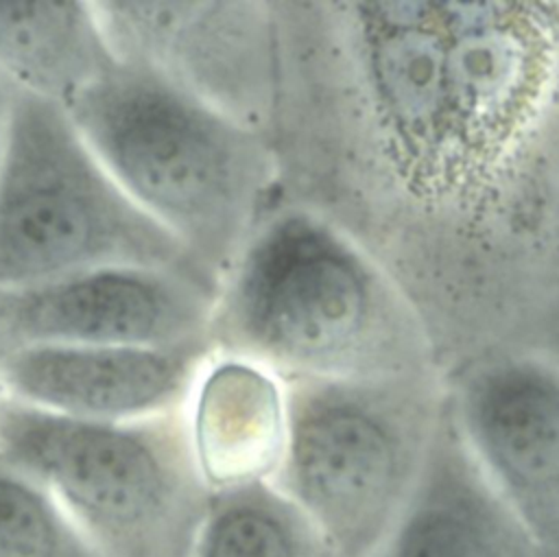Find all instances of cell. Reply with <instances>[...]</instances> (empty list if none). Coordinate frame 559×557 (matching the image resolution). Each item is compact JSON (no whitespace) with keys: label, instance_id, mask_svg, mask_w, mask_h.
<instances>
[{"label":"cell","instance_id":"8","mask_svg":"<svg viewBox=\"0 0 559 557\" xmlns=\"http://www.w3.org/2000/svg\"><path fill=\"white\" fill-rule=\"evenodd\" d=\"M445 406L542 557H559V365L537 354L487 356L452 378Z\"/></svg>","mask_w":559,"mask_h":557},{"label":"cell","instance_id":"13","mask_svg":"<svg viewBox=\"0 0 559 557\" xmlns=\"http://www.w3.org/2000/svg\"><path fill=\"white\" fill-rule=\"evenodd\" d=\"M118 61L94 2L0 0V72L63 107Z\"/></svg>","mask_w":559,"mask_h":557},{"label":"cell","instance_id":"4","mask_svg":"<svg viewBox=\"0 0 559 557\" xmlns=\"http://www.w3.org/2000/svg\"><path fill=\"white\" fill-rule=\"evenodd\" d=\"M284 382L286 441L271 483L336 557H373L415 491L445 389L421 371Z\"/></svg>","mask_w":559,"mask_h":557},{"label":"cell","instance_id":"9","mask_svg":"<svg viewBox=\"0 0 559 557\" xmlns=\"http://www.w3.org/2000/svg\"><path fill=\"white\" fill-rule=\"evenodd\" d=\"M216 295L218 288L207 282L157 266H100L0 291L4 347H170L210 341Z\"/></svg>","mask_w":559,"mask_h":557},{"label":"cell","instance_id":"14","mask_svg":"<svg viewBox=\"0 0 559 557\" xmlns=\"http://www.w3.org/2000/svg\"><path fill=\"white\" fill-rule=\"evenodd\" d=\"M192 557H336L271 481L216 489Z\"/></svg>","mask_w":559,"mask_h":557},{"label":"cell","instance_id":"12","mask_svg":"<svg viewBox=\"0 0 559 557\" xmlns=\"http://www.w3.org/2000/svg\"><path fill=\"white\" fill-rule=\"evenodd\" d=\"M186 424L212 491L271 481L286 441V382L251 358L214 349L186 402Z\"/></svg>","mask_w":559,"mask_h":557},{"label":"cell","instance_id":"6","mask_svg":"<svg viewBox=\"0 0 559 557\" xmlns=\"http://www.w3.org/2000/svg\"><path fill=\"white\" fill-rule=\"evenodd\" d=\"M100 266H157L221 288L109 175L68 109L13 85L0 159V291Z\"/></svg>","mask_w":559,"mask_h":557},{"label":"cell","instance_id":"15","mask_svg":"<svg viewBox=\"0 0 559 557\" xmlns=\"http://www.w3.org/2000/svg\"><path fill=\"white\" fill-rule=\"evenodd\" d=\"M0 557H98L55 498L0 461Z\"/></svg>","mask_w":559,"mask_h":557},{"label":"cell","instance_id":"2","mask_svg":"<svg viewBox=\"0 0 559 557\" xmlns=\"http://www.w3.org/2000/svg\"><path fill=\"white\" fill-rule=\"evenodd\" d=\"M400 295L349 232L282 199L225 273L210 343L284 380L413 374Z\"/></svg>","mask_w":559,"mask_h":557},{"label":"cell","instance_id":"16","mask_svg":"<svg viewBox=\"0 0 559 557\" xmlns=\"http://www.w3.org/2000/svg\"><path fill=\"white\" fill-rule=\"evenodd\" d=\"M11 100H13V83L0 72V159L4 151L9 116H11Z\"/></svg>","mask_w":559,"mask_h":557},{"label":"cell","instance_id":"5","mask_svg":"<svg viewBox=\"0 0 559 557\" xmlns=\"http://www.w3.org/2000/svg\"><path fill=\"white\" fill-rule=\"evenodd\" d=\"M0 461L35 478L98 557H192L212 489L186 408L92 422L4 398Z\"/></svg>","mask_w":559,"mask_h":557},{"label":"cell","instance_id":"10","mask_svg":"<svg viewBox=\"0 0 559 557\" xmlns=\"http://www.w3.org/2000/svg\"><path fill=\"white\" fill-rule=\"evenodd\" d=\"M212 352L210 341L170 347L11 345L0 349V391L76 419H153L186 408Z\"/></svg>","mask_w":559,"mask_h":557},{"label":"cell","instance_id":"3","mask_svg":"<svg viewBox=\"0 0 559 557\" xmlns=\"http://www.w3.org/2000/svg\"><path fill=\"white\" fill-rule=\"evenodd\" d=\"M68 114L120 188L218 282L282 201L266 135L118 59Z\"/></svg>","mask_w":559,"mask_h":557},{"label":"cell","instance_id":"1","mask_svg":"<svg viewBox=\"0 0 559 557\" xmlns=\"http://www.w3.org/2000/svg\"><path fill=\"white\" fill-rule=\"evenodd\" d=\"M334 190L456 218L548 166L557 2H332Z\"/></svg>","mask_w":559,"mask_h":557},{"label":"cell","instance_id":"7","mask_svg":"<svg viewBox=\"0 0 559 557\" xmlns=\"http://www.w3.org/2000/svg\"><path fill=\"white\" fill-rule=\"evenodd\" d=\"M94 7L118 59L146 66L236 122L271 135L280 96L273 2L98 0Z\"/></svg>","mask_w":559,"mask_h":557},{"label":"cell","instance_id":"11","mask_svg":"<svg viewBox=\"0 0 559 557\" xmlns=\"http://www.w3.org/2000/svg\"><path fill=\"white\" fill-rule=\"evenodd\" d=\"M373 557H542L483 476L445 404L415 491Z\"/></svg>","mask_w":559,"mask_h":557},{"label":"cell","instance_id":"17","mask_svg":"<svg viewBox=\"0 0 559 557\" xmlns=\"http://www.w3.org/2000/svg\"><path fill=\"white\" fill-rule=\"evenodd\" d=\"M4 347V336H2V312H0V349Z\"/></svg>","mask_w":559,"mask_h":557}]
</instances>
